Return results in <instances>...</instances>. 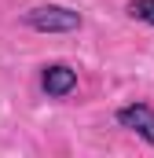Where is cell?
<instances>
[{
  "mask_svg": "<svg viewBox=\"0 0 154 158\" xmlns=\"http://www.w3.org/2000/svg\"><path fill=\"white\" fill-rule=\"evenodd\" d=\"M22 22L37 33H74L81 30V11L66 7V4H37L30 11H22Z\"/></svg>",
  "mask_w": 154,
  "mask_h": 158,
  "instance_id": "6da1fadb",
  "label": "cell"
},
{
  "mask_svg": "<svg viewBox=\"0 0 154 158\" xmlns=\"http://www.w3.org/2000/svg\"><path fill=\"white\" fill-rule=\"evenodd\" d=\"M114 121L121 125V129L136 132L143 143H151V147H154V107H151V103H143V99L125 103V107H117V110H114Z\"/></svg>",
  "mask_w": 154,
  "mask_h": 158,
  "instance_id": "7a4b0ae2",
  "label": "cell"
},
{
  "mask_svg": "<svg viewBox=\"0 0 154 158\" xmlns=\"http://www.w3.org/2000/svg\"><path fill=\"white\" fill-rule=\"evenodd\" d=\"M40 92L48 99H66L70 92H77V70L66 63H48L40 70Z\"/></svg>",
  "mask_w": 154,
  "mask_h": 158,
  "instance_id": "3957f363",
  "label": "cell"
},
{
  "mask_svg": "<svg viewBox=\"0 0 154 158\" xmlns=\"http://www.w3.org/2000/svg\"><path fill=\"white\" fill-rule=\"evenodd\" d=\"M128 15L147 22V26H154V0H128Z\"/></svg>",
  "mask_w": 154,
  "mask_h": 158,
  "instance_id": "277c9868",
  "label": "cell"
}]
</instances>
